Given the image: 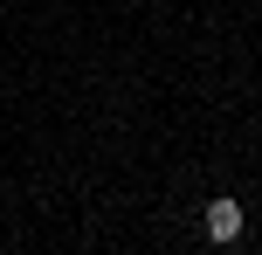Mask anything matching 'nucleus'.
<instances>
[{
  "label": "nucleus",
  "instance_id": "1",
  "mask_svg": "<svg viewBox=\"0 0 262 255\" xmlns=\"http://www.w3.org/2000/svg\"><path fill=\"white\" fill-rule=\"evenodd\" d=\"M200 228H207V242H242V200H228V193H221V200H207V214H200Z\"/></svg>",
  "mask_w": 262,
  "mask_h": 255
}]
</instances>
